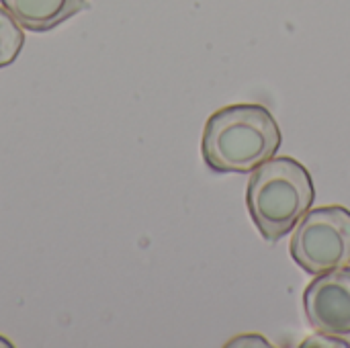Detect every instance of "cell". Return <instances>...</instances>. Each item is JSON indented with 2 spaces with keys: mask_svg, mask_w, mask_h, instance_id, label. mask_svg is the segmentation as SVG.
Here are the masks:
<instances>
[{
  "mask_svg": "<svg viewBox=\"0 0 350 348\" xmlns=\"http://www.w3.org/2000/svg\"><path fill=\"white\" fill-rule=\"evenodd\" d=\"M281 139V129L267 107L230 105L207 119L201 154L213 172H252L277 154Z\"/></svg>",
  "mask_w": 350,
  "mask_h": 348,
  "instance_id": "cell-1",
  "label": "cell"
},
{
  "mask_svg": "<svg viewBox=\"0 0 350 348\" xmlns=\"http://www.w3.org/2000/svg\"><path fill=\"white\" fill-rule=\"evenodd\" d=\"M316 199L308 168L291 156L271 158L252 170L246 191L248 213L269 242L285 238Z\"/></svg>",
  "mask_w": 350,
  "mask_h": 348,
  "instance_id": "cell-2",
  "label": "cell"
},
{
  "mask_svg": "<svg viewBox=\"0 0 350 348\" xmlns=\"http://www.w3.org/2000/svg\"><path fill=\"white\" fill-rule=\"evenodd\" d=\"M293 260L310 275H322L350 265V211L326 205L308 211L297 222L289 242Z\"/></svg>",
  "mask_w": 350,
  "mask_h": 348,
  "instance_id": "cell-3",
  "label": "cell"
},
{
  "mask_svg": "<svg viewBox=\"0 0 350 348\" xmlns=\"http://www.w3.org/2000/svg\"><path fill=\"white\" fill-rule=\"evenodd\" d=\"M304 310L310 324L324 334H350V269H334L308 285L304 293Z\"/></svg>",
  "mask_w": 350,
  "mask_h": 348,
  "instance_id": "cell-4",
  "label": "cell"
},
{
  "mask_svg": "<svg viewBox=\"0 0 350 348\" xmlns=\"http://www.w3.org/2000/svg\"><path fill=\"white\" fill-rule=\"evenodd\" d=\"M0 4L21 27L35 33L51 31L88 8L86 0H0Z\"/></svg>",
  "mask_w": 350,
  "mask_h": 348,
  "instance_id": "cell-5",
  "label": "cell"
},
{
  "mask_svg": "<svg viewBox=\"0 0 350 348\" xmlns=\"http://www.w3.org/2000/svg\"><path fill=\"white\" fill-rule=\"evenodd\" d=\"M25 45V33L10 12L0 6V68L10 66Z\"/></svg>",
  "mask_w": 350,
  "mask_h": 348,
  "instance_id": "cell-6",
  "label": "cell"
},
{
  "mask_svg": "<svg viewBox=\"0 0 350 348\" xmlns=\"http://www.w3.org/2000/svg\"><path fill=\"white\" fill-rule=\"evenodd\" d=\"M312 345H328V347H349V343H342V340H334L332 334H324L322 336H312L310 340L304 343V347H312Z\"/></svg>",
  "mask_w": 350,
  "mask_h": 348,
  "instance_id": "cell-7",
  "label": "cell"
},
{
  "mask_svg": "<svg viewBox=\"0 0 350 348\" xmlns=\"http://www.w3.org/2000/svg\"><path fill=\"white\" fill-rule=\"evenodd\" d=\"M244 345H260V347H269L267 340H262V336H238L236 340L228 343V347H244Z\"/></svg>",
  "mask_w": 350,
  "mask_h": 348,
  "instance_id": "cell-8",
  "label": "cell"
}]
</instances>
